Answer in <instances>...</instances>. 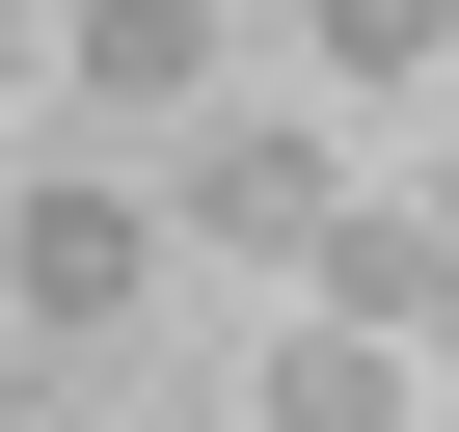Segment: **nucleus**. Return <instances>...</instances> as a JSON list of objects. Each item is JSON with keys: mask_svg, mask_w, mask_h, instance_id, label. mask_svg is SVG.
Segmentation results:
<instances>
[{"mask_svg": "<svg viewBox=\"0 0 459 432\" xmlns=\"http://www.w3.org/2000/svg\"><path fill=\"white\" fill-rule=\"evenodd\" d=\"M135 271H162V216H135V189H55V162H28V216H0V298H28V351L135 324Z\"/></svg>", "mask_w": 459, "mask_h": 432, "instance_id": "nucleus-1", "label": "nucleus"}, {"mask_svg": "<svg viewBox=\"0 0 459 432\" xmlns=\"http://www.w3.org/2000/svg\"><path fill=\"white\" fill-rule=\"evenodd\" d=\"M189 216H216V244H271V271H325V216H351V189H325V135L244 108V135H189Z\"/></svg>", "mask_w": 459, "mask_h": 432, "instance_id": "nucleus-2", "label": "nucleus"}, {"mask_svg": "<svg viewBox=\"0 0 459 432\" xmlns=\"http://www.w3.org/2000/svg\"><path fill=\"white\" fill-rule=\"evenodd\" d=\"M271 432H405V324H351V298H325V324L271 351Z\"/></svg>", "mask_w": 459, "mask_h": 432, "instance_id": "nucleus-3", "label": "nucleus"}, {"mask_svg": "<svg viewBox=\"0 0 459 432\" xmlns=\"http://www.w3.org/2000/svg\"><path fill=\"white\" fill-rule=\"evenodd\" d=\"M82 82H108V108H189V82H216V0H82Z\"/></svg>", "mask_w": 459, "mask_h": 432, "instance_id": "nucleus-4", "label": "nucleus"}, {"mask_svg": "<svg viewBox=\"0 0 459 432\" xmlns=\"http://www.w3.org/2000/svg\"><path fill=\"white\" fill-rule=\"evenodd\" d=\"M298 28H325L351 82H459V0H298Z\"/></svg>", "mask_w": 459, "mask_h": 432, "instance_id": "nucleus-5", "label": "nucleus"}]
</instances>
